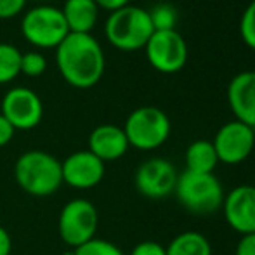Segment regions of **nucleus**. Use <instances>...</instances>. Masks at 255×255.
<instances>
[{"mask_svg":"<svg viewBox=\"0 0 255 255\" xmlns=\"http://www.w3.org/2000/svg\"><path fill=\"white\" fill-rule=\"evenodd\" d=\"M61 75L75 89H91L104 75L106 59L103 47L91 33H68L56 47Z\"/></svg>","mask_w":255,"mask_h":255,"instance_id":"nucleus-1","label":"nucleus"},{"mask_svg":"<svg viewBox=\"0 0 255 255\" xmlns=\"http://www.w3.org/2000/svg\"><path fill=\"white\" fill-rule=\"evenodd\" d=\"M14 177L19 188L31 196H51L63 184L61 161L51 153L31 149L23 153L14 165Z\"/></svg>","mask_w":255,"mask_h":255,"instance_id":"nucleus-2","label":"nucleus"},{"mask_svg":"<svg viewBox=\"0 0 255 255\" xmlns=\"http://www.w3.org/2000/svg\"><path fill=\"white\" fill-rule=\"evenodd\" d=\"M154 33L149 12L137 5H125L110 14L104 24V35L120 51L144 49Z\"/></svg>","mask_w":255,"mask_h":255,"instance_id":"nucleus-3","label":"nucleus"},{"mask_svg":"<svg viewBox=\"0 0 255 255\" xmlns=\"http://www.w3.org/2000/svg\"><path fill=\"white\" fill-rule=\"evenodd\" d=\"M175 195L182 207L196 215H210L224 203V189L214 174L184 170L177 177Z\"/></svg>","mask_w":255,"mask_h":255,"instance_id":"nucleus-4","label":"nucleus"},{"mask_svg":"<svg viewBox=\"0 0 255 255\" xmlns=\"http://www.w3.org/2000/svg\"><path fill=\"white\" fill-rule=\"evenodd\" d=\"M128 146L141 151H151L167 142L170 135V120L156 106H141L127 117L124 125Z\"/></svg>","mask_w":255,"mask_h":255,"instance_id":"nucleus-5","label":"nucleus"},{"mask_svg":"<svg viewBox=\"0 0 255 255\" xmlns=\"http://www.w3.org/2000/svg\"><path fill=\"white\" fill-rule=\"evenodd\" d=\"M99 226V212L89 200H71L61 208L57 219V231L68 247L78 249L96 238Z\"/></svg>","mask_w":255,"mask_h":255,"instance_id":"nucleus-6","label":"nucleus"},{"mask_svg":"<svg viewBox=\"0 0 255 255\" xmlns=\"http://www.w3.org/2000/svg\"><path fill=\"white\" fill-rule=\"evenodd\" d=\"M21 33L35 47L56 49L68 37L70 30L61 9L38 5L24 14L21 21Z\"/></svg>","mask_w":255,"mask_h":255,"instance_id":"nucleus-7","label":"nucleus"},{"mask_svg":"<svg viewBox=\"0 0 255 255\" xmlns=\"http://www.w3.org/2000/svg\"><path fill=\"white\" fill-rule=\"evenodd\" d=\"M144 49L149 64L167 75L181 71L189 57L188 44L177 30L154 31Z\"/></svg>","mask_w":255,"mask_h":255,"instance_id":"nucleus-8","label":"nucleus"},{"mask_svg":"<svg viewBox=\"0 0 255 255\" xmlns=\"http://www.w3.org/2000/svg\"><path fill=\"white\" fill-rule=\"evenodd\" d=\"M219 161L228 165H238L245 161L254 151L255 130L238 120L224 124L212 141Z\"/></svg>","mask_w":255,"mask_h":255,"instance_id":"nucleus-9","label":"nucleus"},{"mask_svg":"<svg viewBox=\"0 0 255 255\" xmlns=\"http://www.w3.org/2000/svg\"><path fill=\"white\" fill-rule=\"evenodd\" d=\"M16 130H31L42 122L44 104L31 89L14 87L3 96L2 113Z\"/></svg>","mask_w":255,"mask_h":255,"instance_id":"nucleus-10","label":"nucleus"},{"mask_svg":"<svg viewBox=\"0 0 255 255\" xmlns=\"http://www.w3.org/2000/svg\"><path fill=\"white\" fill-rule=\"evenodd\" d=\"M177 177V172L170 161L163 158H151L139 165L135 172V188L146 198L161 200L175 191Z\"/></svg>","mask_w":255,"mask_h":255,"instance_id":"nucleus-11","label":"nucleus"},{"mask_svg":"<svg viewBox=\"0 0 255 255\" xmlns=\"http://www.w3.org/2000/svg\"><path fill=\"white\" fill-rule=\"evenodd\" d=\"M63 182L75 189H92L104 179V161L89 149L75 151L61 161Z\"/></svg>","mask_w":255,"mask_h":255,"instance_id":"nucleus-12","label":"nucleus"},{"mask_svg":"<svg viewBox=\"0 0 255 255\" xmlns=\"http://www.w3.org/2000/svg\"><path fill=\"white\" fill-rule=\"evenodd\" d=\"M224 217L235 231L242 235L255 233V186L243 184L224 196Z\"/></svg>","mask_w":255,"mask_h":255,"instance_id":"nucleus-13","label":"nucleus"},{"mask_svg":"<svg viewBox=\"0 0 255 255\" xmlns=\"http://www.w3.org/2000/svg\"><path fill=\"white\" fill-rule=\"evenodd\" d=\"M228 103L236 120L255 130V71H242L229 82Z\"/></svg>","mask_w":255,"mask_h":255,"instance_id":"nucleus-14","label":"nucleus"},{"mask_svg":"<svg viewBox=\"0 0 255 255\" xmlns=\"http://www.w3.org/2000/svg\"><path fill=\"white\" fill-rule=\"evenodd\" d=\"M128 149V141L124 128L118 125L104 124L96 127L89 135V151L101 161L120 160Z\"/></svg>","mask_w":255,"mask_h":255,"instance_id":"nucleus-15","label":"nucleus"},{"mask_svg":"<svg viewBox=\"0 0 255 255\" xmlns=\"http://www.w3.org/2000/svg\"><path fill=\"white\" fill-rule=\"evenodd\" d=\"M61 12L70 33H91L98 23L99 7L94 0H66Z\"/></svg>","mask_w":255,"mask_h":255,"instance_id":"nucleus-16","label":"nucleus"},{"mask_svg":"<svg viewBox=\"0 0 255 255\" xmlns=\"http://www.w3.org/2000/svg\"><path fill=\"white\" fill-rule=\"evenodd\" d=\"M217 163L219 158L212 141L198 139L186 149V170L198 172V174H214Z\"/></svg>","mask_w":255,"mask_h":255,"instance_id":"nucleus-17","label":"nucleus"},{"mask_svg":"<svg viewBox=\"0 0 255 255\" xmlns=\"http://www.w3.org/2000/svg\"><path fill=\"white\" fill-rule=\"evenodd\" d=\"M165 252L167 255H212V247L202 233L188 231L175 236Z\"/></svg>","mask_w":255,"mask_h":255,"instance_id":"nucleus-18","label":"nucleus"},{"mask_svg":"<svg viewBox=\"0 0 255 255\" xmlns=\"http://www.w3.org/2000/svg\"><path fill=\"white\" fill-rule=\"evenodd\" d=\"M21 73V52L10 44H0V84H9Z\"/></svg>","mask_w":255,"mask_h":255,"instance_id":"nucleus-19","label":"nucleus"},{"mask_svg":"<svg viewBox=\"0 0 255 255\" xmlns=\"http://www.w3.org/2000/svg\"><path fill=\"white\" fill-rule=\"evenodd\" d=\"M149 12V19L154 28V31H168L175 30L177 24V9L172 3H156Z\"/></svg>","mask_w":255,"mask_h":255,"instance_id":"nucleus-20","label":"nucleus"},{"mask_svg":"<svg viewBox=\"0 0 255 255\" xmlns=\"http://www.w3.org/2000/svg\"><path fill=\"white\" fill-rule=\"evenodd\" d=\"M73 255H125V254L115 243L108 242V240L94 238L85 243V245L75 249Z\"/></svg>","mask_w":255,"mask_h":255,"instance_id":"nucleus-21","label":"nucleus"},{"mask_svg":"<svg viewBox=\"0 0 255 255\" xmlns=\"http://www.w3.org/2000/svg\"><path fill=\"white\" fill-rule=\"evenodd\" d=\"M240 35H242V40L247 44V47L255 51V0H252V2L249 3L245 12L242 14Z\"/></svg>","mask_w":255,"mask_h":255,"instance_id":"nucleus-22","label":"nucleus"},{"mask_svg":"<svg viewBox=\"0 0 255 255\" xmlns=\"http://www.w3.org/2000/svg\"><path fill=\"white\" fill-rule=\"evenodd\" d=\"M47 70V61L40 52L21 54V73L26 77H38Z\"/></svg>","mask_w":255,"mask_h":255,"instance_id":"nucleus-23","label":"nucleus"},{"mask_svg":"<svg viewBox=\"0 0 255 255\" xmlns=\"http://www.w3.org/2000/svg\"><path fill=\"white\" fill-rule=\"evenodd\" d=\"M26 5V0H0V19H10L17 16Z\"/></svg>","mask_w":255,"mask_h":255,"instance_id":"nucleus-24","label":"nucleus"},{"mask_svg":"<svg viewBox=\"0 0 255 255\" xmlns=\"http://www.w3.org/2000/svg\"><path fill=\"white\" fill-rule=\"evenodd\" d=\"M130 255H167L165 247H161L156 242H141L132 249Z\"/></svg>","mask_w":255,"mask_h":255,"instance_id":"nucleus-25","label":"nucleus"},{"mask_svg":"<svg viewBox=\"0 0 255 255\" xmlns=\"http://www.w3.org/2000/svg\"><path fill=\"white\" fill-rule=\"evenodd\" d=\"M14 132H16V128L7 122V118L3 115H0V148H3V146H7L12 141Z\"/></svg>","mask_w":255,"mask_h":255,"instance_id":"nucleus-26","label":"nucleus"},{"mask_svg":"<svg viewBox=\"0 0 255 255\" xmlns=\"http://www.w3.org/2000/svg\"><path fill=\"white\" fill-rule=\"evenodd\" d=\"M236 255H255V233L243 235L236 247Z\"/></svg>","mask_w":255,"mask_h":255,"instance_id":"nucleus-27","label":"nucleus"},{"mask_svg":"<svg viewBox=\"0 0 255 255\" xmlns=\"http://www.w3.org/2000/svg\"><path fill=\"white\" fill-rule=\"evenodd\" d=\"M94 2L98 3V7H101V9H106V10H110V12H115V10L128 5L130 0H94Z\"/></svg>","mask_w":255,"mask_h":255,"instance_id":"nucleus-28","label":"nucleus"},{"mask_svg":"<svg viewBox=\"0 0 255 255\" xmlns=\"http://www.w3.org/2000/svg\"><path fill=\"white\" fill-rule=\"evenodd\" d=\"M10 252H12V240L7 229L0 226V255H10Z\"/></svg>","mask_w":255,"mask_h":255,"instance_id":"nucleus-29","label":"nucleus"},{"mask_svg":"<svg viewBox=\"0 0 255 255\" xmlns=\"http://www.w3.org/2000/svg\"><path fill=\"white\" fill-rule=\"evenodd\" d=\"M63 255H73V250H71V252H64Z\"/></svg>","mask_w":255,"mask_h":255,"instance_id":"nucleus-30","label":"nucleus"}]
</instances>
